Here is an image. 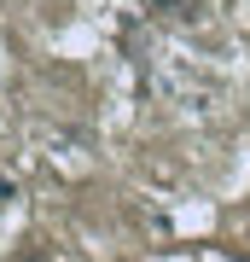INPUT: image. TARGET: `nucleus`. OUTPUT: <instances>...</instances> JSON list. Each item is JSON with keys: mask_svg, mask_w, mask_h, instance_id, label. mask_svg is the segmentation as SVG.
I'll return each instance as SVG.
<instances>
[{"mask_svg": "<svg viewBox=\"0 0 250 262\" xmlns=\"http://www.w3.org/2000/svg\"><path fill=\"white\" fill-rule=\"evenodd\" d=\"M157 18H169V24H198L204 18V0H146Z\"/></svg>", "mask_w": 250, "mask_h": 262, "instance_id": "1", "label": "nucleus"}, {"mask_svg": "<svg viewBox=\"0 0 250 262\" xmlns=\"http://www.w3.org/2000/svg\"><path fill=\"white\" fill-rule=\"evenodd\" d=\"M24 262H58V256H47V251H29V256H24Z\"/></svg>", "mask_w": 250, "mask_h": 262, "instance_id": "2", "label": "nucleus"}]
</instances>
